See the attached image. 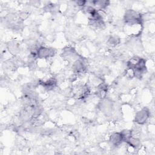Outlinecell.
<instances>
[{
  "label": "cell",
  "mask_w": 155,
  "mask_h": 155,
  "mask_svg": "<svg viewBox=\"0 0 155 155\" xmlns=\"http://www.w3.org/2000/svg\"><path fill=\"white\" fill-rule=\"evenodd\" d=\"M146 61L138 56H134L127 62L128 69L131 70L133 76L140 78L146 71Z\"/></svg>",
  "instance_id": "1"
},
{
  "label": "cell",
  "mask_w": 155,
  "mask_h": 155,
  "mask_svg": "<svg viewBox=\"0 0 155 155\" xmlns=\"http://www.w3.org/2000/svg\"><path fill=\"white\" fill-rule=\"evenodd\" d=\"M124 19L125 23L128 25L133 26L134 25H142V17L140 14L137 13L133 10H128L125 12Z\"/></svg>",
  "instance_id": "2"
},
{
  "label": "cell",
  "mask_w": 155,
  "mask_h": 155,
  "mask_svg": "<svg viewBox=\"0 0 155 155\" xmlns=\"http://www.w3.org/2000/svg\"><path fill=\"white\" fill-rule=\"evenodd\" d=\"M99 108L104 114L108 116L111 114L113 111V103L111 100L104 98L99 104Z\"/></svg>",
  "instance_id": "3"
},
{
  "label": "cell",
  "mask_w": 155,
  "mask_h": 155,
  "mask_svg": "<svg viewBox=\"0 0 155 155\" xmlns=\"http://www.w3.org/2000/svg\"><path fill=\"white\" fill-rule=\"evenodd\" d=\"M150 117V111L147 108H143L136 113L134 121L139 125L144 124Z\"/></svg>",
  "instance_id": "4"
},
{
  "label": "cell",
  "mask_w": 155,
  "mask_h": 155,
  "mask_svg": "<svg viewBox=\"0 0 155 155\" xmlns=\"http://www.w3.org/2000/svg\"><path fill=\"white\" fill-rule=\"evenodd\" d=\"M56 53V50L53 48L39 47L37 53V58L40 59H46L53 57Z\"/></svg>",
  "instance_id": "5"
},
{
  "label": "cell",
  "mask_w": 155,
  "mask_h": 155,
  "mask_svg": "<svg viewBox=\"0 0 155 155\" xmlns=\"http://www.w3.org/2000/svg\"><path fill=\"white\" fill-rule=\"evenodd\" d=\"M109 140L110 143L115 147H117L120 145L124 142L120 132H116V133H112L110 136Z\"/></svg>",
  "instance_id": "6"
},
{
  "label": "cell",
  "mask_w": 155,
  "mask_h": 155,
  "mask_svg": "<svg viewBox=\"0 0 155 155\" xmlns=\"http://www.w3.org/2000/svg\"><path fill=\"white\" fill-rule=\"evenodd\" d=\"M73 69L76 73H83L86 71V66L82 59H77L73 64Z\"/></svg>",
  "instance_id": "7"
},
{
  "label": "cell",
  "mask_w": 155,
  "mask_h": 155,
  "mask_svg": "<svg viewBox=\"0 0 155 155\" xmlns=\"http://www.w3.org/2000/svg\"><path fill=\"white\" fill-rule=\"evenodd\" d=\"M39 83L45 89L50 90L56 87L57 81L54 78H50L46 81H39Z\"/></svg>",
  "instance_id": "8"
},
{
  "label": "cell",
  "mask_w": 155,
  "mask_h": 155,
  "mask_svg": "<svg viewBox=\"0 0 155 155\" xmlns=\"http://www.w3.org/2000/svg\"><path fill=\"white\" fill-rule=\"evenodd\" d=\"M120 133L123 139V141L125 142H127L130 137L133 136L132 131L130 130H124L120 132Z\"/></svg>",
  "instance_id": "9"
},
{
  "label": "cell",
  "mask_w": 155,
  "mask_h": 155,
  "mask_svg": "<svg viewBox=\"0 0 155 155\" xmlns=\"http://www.w3.org/2000/svg\"><path fill=\"white\" fill-rule=\"evenodd\" d=\"M91 3L93 5L99 7L100 8H104L109 5L110 1H92Z\"/></svg>",
  "instance_id": "10"
},
{
  "label": "cell",
  "mask_w": 155,
  "mask_h": 155,
  "mask_svg": "<svg viewBox=\"0 0 155 155\" xmlns=\"http://www.w3.org/2000/svg\"><path fill=\"white\" fill-rule=\"evenodd\" d=\"M128 144H129L130 146L131 147L136 148L138 147L140 145V140L137 138H134L133 136L130 137V139L127 141V142Z\"/></svg>",
  "instance_id": "11"
},
{
  "label": "cell",
  "mask_w": 155,
  "mask_h": 155,
  "mask_svg": "<svg viewBox=\"0 0 155 155\" xmlns=\"http://www.w3.org/2000/svg\"><path fill=\"white\" fill-rule=\"evenodd\" d=\"M108 42L109 44H110L111 45L115 46V45H117L120 42V39L117 36H111L108 39Z\"/></svg>",
  "instance_id": "12"
},
{
  "label": "cell",
  "mask_w": 155,
  "mask_h": 155,
  "mask_svg": "<svg viewBox=\"0 0 155 155\" xmlns=\"http://www.w3.org/2000/svg\"><path fill=\"white\" fill-rule=\"evenodd\" d=\"M86 2H87V1H77V2H76V3H77V4H78V5L82 6V7L85 6Z\"/></svg>",
  "instance_id": "13"
}]
</instances>
